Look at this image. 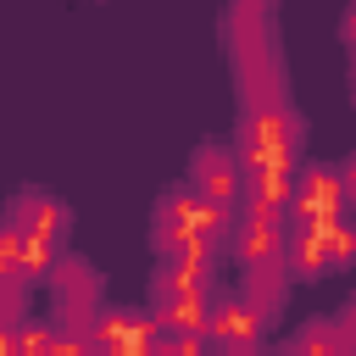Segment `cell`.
Here are the masks:
<instances>
[{"instance_id": "cell-1", "label": "cell", "mask_w": 356, "mask_h": 356, "mask_svg": "<svg viewBox=\"0 0 356 356\" xmlns=\"http://www.w3.org/2000/svg\"><path fill=\"white\" fill-rule=\"evenodd\" d=\"M222 56L239 89V106L289 100L284 95V50H278V6L273 0H222Z\"/></svg>"}, {"instance_id": "cell-2", "label": "cell", "mask_w": 356, "mask_h": 356, "mask_svg": "<svg viewBox=\"0 0 356 356\" xmlns=\"http://www.w3.org/2000/svg\"><path fill=\"white\" fill-rule=\"evenodd\" d=\"M0 217L11 222V234H17V245H22V273H28V284L44 278L50 261L67 250L72 206H67L61 195H50V189H17Z\"/></svg>"}, {"instance_id": "cell-3", "label": "cell", "mask_w": 356, "mask_h": 356, "mask_svg": "<svg viewBox=\"0 0 356 356\" xmlns=\"http://www.w3.org/2000/svg\"><path fill=\"white\" fill-rule=\"evenodd\" d=\"M228 222H234V211H222L178 184V189H161V200L150 206V245H156V256L172 245H222Z\"/></svg>"}, {"instance_id": "cell-4", "label": "cell", "mask_w": 356, "mask_h": 356, "mask_svg": "<svg viewBox=\"0 0 356 356\" xmlns=\"http://www.w3.org/2000/svg\"><path fill=\"white\" fill-rule=\"evenodd\" d=\"M345 200H350V161H300L295 184H289V200H284V228H295V222H306V228L339 222Z\"/></svg>"}, {"instance_id": "cell-5", "label": "cell", "mask_w": 356, "mask_h": 356, "mask_svg": "<svg viewBox=\"0 0 356 356\" xmlns=\"http://www.w3.org/2000/svg\"><path fill=\"white\" fill-rule=\"evenodd\" d=\"M284 267L295 284H317V278H334L350 267V228L345 217L339 222H323V228H284Z\"/></svg>"}, {"instance_id": "cell-6", "label": "cell", "mask_w": 356, "mask_h": 356, "mask_svg": "<svg viewBox=\"0 0 356 356\" xmlns=\"http://www.w3.org/2000/svg\"><path fill=\"white\" fill-rule=\"evenodd\" d=\"M217 289H222V284H217ZM217 289H211V284H189V278H178V273H161V267H156L145 312L156 317V328H161V334H200Z\"/></svg>"}, {"instance_id": "cell-7", "label": "cell", "mask_w": 356, "mask_h": 356, "mask_svg": "<svg viewBox=\"0 0 356 356\" xmlns=\"http://www.w3.org/2000/svg\"><path fill=\"white\" fill-rule=\"evenodd\" d=\"M156 339H161L156 317H150V312H134V306H100V312L83 323L89 356H150Z\"/></svg>"}, {"instance_id": "cell-8", "label": "cell", "mask_w": 356, "mask_h": 356, "mask_svg": "<svg viewBox=\"0 0 356 356\" xmlns=\"http://www.w3.org/2000/svg\"><path fill=\"white\" fill-rule=\"evenodd\" d=\"M184 189H195L200 200H211V206L234 211V206H239V195H245V172H239L234 145H222V139L195 145V150H189V167H184Z\"/></svg>"}, {"instance_id": "cell-9", "label": "cell", "mask_w": 356, "mask_h": 356, "mask_svg": "<svg viewBox=\"0 0 356 356\" xmlns=\"http://www.w3.org/2000/svg\"><path fill=\"white\" fill-rule=\"evenodd\" d=\"M44 284H50V300H56V312H61L56 328H78V334H83V323L100 312V273H95L83 256H67V250H61V256L50 261Z\"/></svg>"}, {"instance_id": "cell-10", "label": "cell", "mask_w": 356, "mask_h": 356, "mask_svg": "<svg viewBox=\"0 0 356 356\" xmlns=\"http://www.w3.org/2000/svg\"><path fill=\"white\" fill-rule=\"evenodd\" d=\"M350 312H356V306H334L328 317L295 328L273 356H356V317H350Z\"/></svg>"}, {"instance_id": "cell-11", "label": "cell", "mask_w": 356, "mask_h": 356, "mask_svg": "<svg viewBox=\"0 0 356 356\" xmlns=\"http://www.w3.org/2000/svg\"><path fill=\"white\" fill-rule=\"evenodd\" d=\"M289 284H295V278H289L284 261H256V267H239V289H234V295H239L261 323H273V317L284 312V300H289Z\"/></svg>"}, {"instance_id": "cell-12", "label": "cell", "mask_w": 356, "mask_h": 356, "mask_svg": "<svg viewBox=\"0 0 356 356\" xmlns=\"http://www.w3.org/2000/svg\"><path fill=\"white\" fill-rule=\"evenodd\" d=\"M50 323L44 317H22L17 328H11V356H50Z\"/></svg>"}, {"instance_id": "cell-13", "label": "cell", "mask_w": 356, "mask_h": 356, "mask_svg": "<svg viewBox=\"0 0 356 356\" xmlns=\"http://www.w3.org/2000/svg\"><path fill=\"white\" fill-rule=\"evenodd\" d=\"M28 317V278H11V284H0V323H22Z\"/></svg>"}, {"instance_id": "cell-14", "label": "cell", "mask_w": 356, "mask_h": 356, "mask_svg": "<svg viewBox=\"0 0 356 356\" xmlns=\"http://www.w3.org/2000/svg\"><path fill=\"white\" fill-rule=\"evenodd\" d=\"M11 278H28V273H22V245H17L11 222L0 217V284H11Z\"/></svg>"}, {"instance_id": "cell-15", "label": "cell", "mask_w": 356, "mask_h": 356, "mask_svg": "<svg viewBox=\"0 0 356 356\" xmlns=\"http://www.w3.org/2000/svg\"><path fill=\"white\" fill-rule=\"evenodd\" d=\"M50 356H89V345H83L78 328H56L50 334Z\"/></svg>"}]
</instances>
